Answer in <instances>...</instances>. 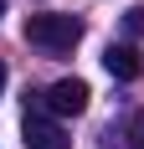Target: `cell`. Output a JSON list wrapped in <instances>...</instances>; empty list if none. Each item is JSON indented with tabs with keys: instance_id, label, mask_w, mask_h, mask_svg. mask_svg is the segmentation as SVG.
I'll return each mask as SVG.
<instances>
[{
	"instance_id": "6da1fadb",
	"label": "cell",
	"mask_w": 144,
	"mask_h": 149,
	"mask_svg": "<svg viewBox=\"0 0 144 149\" xmlns=\"http://www.w3.org/2000/svg\"><path fill=\"white\" fill-rule=\"evenodd\" d=\"M26 41L41 46V52H72V46L82 41V21L77 15H57V10L26 15Z\"/></svg>"
},
{
	"instance_id": "7a4b0ae2",
	"label": "cell",
	"mask_w": 144,
	"mask_h": 149,
	"mask_svg": "<svg viewBox=\"0 0 144 149\" xmlns=\"http://www.w3.org/2000/svg\"><path fill=\"white\" fill-rule=\"evenodd\" d=\"M26 149H72L67 129L46 113L41 93H31V98H26Z\"/></svg>"
},
{
	"instance_id": "3957f363",
	"label": "cell",
	"mask_w": 144,
	"mask_h": 149,
	"mask_svg": "<svg viewBox=\"0 0 144 149\" xmlns=\"http://www.w3.org/2000/svg\"><path fill=\"white\" fill-rule=\"evenodd\" d=\"M87 98H93V93H87L82 77H62V82H52V88L41 93V103H46L52 118H77V113L87 108Z\"/></svg>"
},
{
	"instance_id": "277c9868",
	"label": "cell",
	"mask_w": 144,
	"mask_h": 149,
	"mask_svg": "<svg viewBox=\"0 0 144 149\" xmlns=\"http://www.w3.org/2000/svg\"><path fill=\"white\" fill-rule=\"evenodd\" d=\"M103 67H108V77H118V82H134V77L144 72V62H139V52H134L129 41H118V46H108V52H103Z\"/></svg>"
},
{
	"instance_id": "5b68a950",
	"label": "cell",
	"mask_w": 144,
	"mask_h": 149,
	"mask_svg": "<svg viewBox=\"0 0 144 149\" xmlns=\"http://www.w3.org/2000/svg\"><path fill=\"white\" fill-rule=\"evenodd\" d=\"M124 31H129V36H144V5L124 10Z\"/></svg>"
},
{
	"instance_id": "8992f818",
	"label": "cell",
	"mask_w": 144,
	"mask_h": 149,
	"mask_svg": "<svg viewBox=\"0 0 144 149\" xmlns=\"http://www.w3.org/2000/svg\"><path fill=\"white\" fill-rule=\"evenodd\" d=\"M129 149H144V108L129 118Z\"/></svg>"
},
{
	"instance_id": "52a82bcc",
	"label": "cell",
	"mask_w": 144,
	"mask_h": 149,
	"mask_svg": "<svg viewBox=\"0 0 144 149\" xmlns=\"http://www.w3.org/2000/svg\"><path fill=\"white\" fill-rule=\"evenodd\" d=\"M0 93H5V62H0Z\"/></svg>"
},
{
	"instance_id": "ba28073f",
	"label": "cell",
	"mask_w": 144,
	"mask_h": 149,
	"mask_svg": "<svg viewBox=\"0 0 144 149\" xmlns=\"http://www.w3.org/2000/svg\"><path fill=\"white\" fill-rule=\"evenodd\" d=\"M0 10H5V0H0Z\"/></svg>"
}]
</instances>
